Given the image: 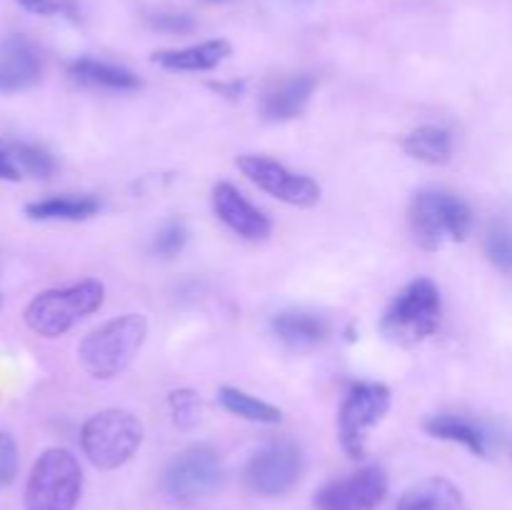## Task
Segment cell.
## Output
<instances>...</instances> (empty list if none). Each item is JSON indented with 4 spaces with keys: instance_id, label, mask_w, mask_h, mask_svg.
Segmentation results:
<instances>
[{
    "instance_id": "16",
    "label": "cell",
    "mask_w": 512,
    "mask_h": 510,
    "mask_svg": "<svg viewBox=\"0 0 512 510\" xmlns=\"http://www.w3.org/2000/svg\"><path fill=\"white\" fill-rule=\"evenodd\" d=\"M68 73L75 83L85 85V88L110 90V93H133L143 85V80L128 70L125 65L108 63L100 58H75L68 63Z\"/></svg>"
},
{
    "instance_id": "30",
    "label": "cell",
    "mask_w": 512,
    "mask_h": 510,
    "mask_svg": "<svg viewBox=\"0 0 512 510\" xmlns=\"http://www.w3.org/2000/svg\"><path fill=\"white\" fill-rule=\"evenodd\" d=\"M18 3L35 15H55L63 10L58 0H18Z\"/></svg>"
},
{
    "instance_id": "27",
    "label": "cell",
    "mask_w": 512,
    "mask_h": 510,
    "mask_svg": "<svg viewBox=\"0 0 512 510\" xmlns=\"http://www.w3.org/2000/svg\"><path fill=\"white\" fill-rule=\"evenodd\" d=\"M150 28L160 30V33H173L183 35L195 30V18L188 13H178V10H155V13H148Z\"/></svg>"
},
{
    "instance_id": "32",
    "label": "cell",
    "mask_w": 512,
    "mask_h": 510,
    "mask_svg": "<svg viewBox=\"0 0 512 510\" xmlns=\"http://www.w3.org/2000/svg\"><path fill=\"white\" fill-rule=\"evenodd\" d=\"M0 308H3V290H0Z\"/></svg>"
},
{
    "instance_id": "5",
    "label": "cell",
    "mask_w": 512,
    "mask_h": 510,
    "mask_svg": "<svg viewBox=\"0 0 512 510\" xmlns=\"http://www.w3.org/2000/svg\"><path fill=\"white\" fill-rule=\"evenodd\" d=\"M145 428L135 413L108 408L90 415L80 428V448L98 470H115L133 460L143 445Z\"/></svg>"
},
{
    "instance_id": "22",
    "label": "cell",
    "mask_w": 512,
    "mask_h": 510,
    "mask_svg": "<svg viewBox=\"0 0 512 510\" xmlns=\"http://www.w3.org/2000/svg\"><path fill=\"white\" fill-rule=\"evenodd\" d=\"M218 403L223 405L230 415L250 420V423L278 425L280 420H283V410H280L278 405L255 398V395L245 393V390L240 388H233V385H223V388L218 390Z\"/></svg>"
},
{
    "instance_id": "13",
    "label": "cell",
    "mask_w": 512,
    "mask_h": 510,
    "mask_svg": "<svg viewBox=\"0 0 512 510\" xmlns=\"http://www.w3.org/2000/svg\"><path fill=\"white\" fill-rule=\"evenodd\" d=\"M43 78L40 48L23 33L0 40V93H20Z\"/></svg>"
},
{
    "instance_id": "12",
    "label": "cell",
    "mask_w": 512,
    "mask_h": 510,
    "mask_svg": "<svg viewBox=\"0 0 512 510\" xmlns=\"http://www.w3.org/2000/svg\"><path fill=\"white\" fill-rule=\"evenodd\" d=\"M210 203H213V213L218 215L220 223L243 240L260 243V240H268L270 233H273V220L258 205L250 203L228 180H220V183L213 185Z\"/></svg>"
},
{
    "instance_id": "1",
    "label": "cell",
    "mask_w": 512,
    "mask_h": 510,
    "mask_svg": "<svg viewBox=\"0 0 512 510\" xmlns=\"http://www.w3.org/2000/svg\"><path fill=\"white\" fill-rule=\"evenodd\" d=\"M148 338V318L143 313H123L90 330L78 345L80 365L95 380H113L128 368Z\"/></svg>"
},
{
    "instance_id": "26",
    "label": "cell",
    "mask_w": 512,
    "mask_h": 510,
    "mask_svg": "<svg viewBox=\"0 0 512 510\" xmlns=\"http://www.w3.org/2000/svg\"><path fill=\"white\" fill-rule=\"evenodd\" d=\"M485 255L503 273H512V228L498 223L485 235Z\"/></svg>"
},
{
    "instance_id": "3",
    "label": "cell",
    "mask_w": 512,
    "mask_h": 510,
    "mask_svg": "<svg viewBox=\"0 0 512 510\" xmlns=\"http://www.w3.org/2000/svg\"><path fill=\"white\" fill-rule=\"evenodd\" d=\"M443 318V293L430 278H415L395 293L380 318V333L390 340L410 348L428 340L440 328Z\"/></svg>"
},
{
    "instance_id": "31",
    "label": "cell",
    "mask_w": 512,
    "mask_h": 510,
    "mask_svg": "<svg viewBox=\"0 0 512 510\" xmlns=\"http://www.w3.org/2000/svg\"><path fill=\"white\" fill-rule=\"evenodd\" d=\"M213 88L218 90V93L228 95V98H238L245 90V83H238V80H233V83H213Z\"/></svg>"
},
{
    "instance_id": "19",
    "label": "cell",
    "mask_w": 512,
    "mask_h": 510,
    "mask_svg": "<svg viewBox=\"0 0 512 510\" xmlns=\"http://www.w3.org/2000/svg\"><path fill=\"white\" fill-rule=\"evenodd\" d=\"M100 198L88 193L80 195H50L25 205V215L40 223H78L100 213Z\"/></svg>"
},
{
    "instance_id": "8",
    "label": "cell",
    "mask_w": 512,
    "mask_h": 510,
    "mask_svg": "<svg viewBox=\"0 0 512 510\" xmlns=\"http://www.w3.org/2000/svg\"><path fill=\"white\" fill-rule=\"evenodd\" d=\"M223 458L213 445H190L163 470V493L175 503H195L223 485Z\"/></svg>"
},
{
    "instance_id": "10",
    "label": "cell",
    "mask_w": 512,
    "mask_h": 510,
    "mask_svg": "<svg viewBox=\"0 0 512 510\" xmlns=\"http://www.w3.org/2000/svg\"><path fill=\"white\" fill-rule=\"evenodd\" d=\"M238 168L253 185L263 193L273 195L280 203L295 205V208H313L320 200V183L310 175L290 170L288 165L268 158V155H240Z\"/></svg>"
},
{
    "instance_id": "29",
    "label": "cell",
    "mask_w": 512,
    "mask_h": 510,
    "mask_svg": "<svg viewBox=\"0 0 512 510\" xmlns=\"http://www.w3.org/2000/svg\"><path fill=\"white\" fill-rule=\"evenodd\" d=\"M0 180H10V183H18L23 180L18 163H15L13 145L8 140H0Z\"/></svg>"
},
{
    "instance_id": "11",
    "label": "cell",
    "mask_w": 512,
    "mask_h": 510,
    "mask_svg": "<svg viewBox=\"0 0 512 510\" xmlns=\"http://www.w3.org/2000/svg\"><path fill=\"white\" fill-rule=\"evenodd\" d=\"M388 488V473L380 465H363L315 490L313 505L315 510H375L388 495Z\"/></svg>"
},
{
    "instance_id": "4",
    "label": "cell",
    "mask_w": 512,
    "mask_h": 510,
    "mask_svg": "<svg viewBox=\"0 0 512 510\" xmlns=\"http://www.w3.org/2000/svg\"><path fill=\"white\" fill-rule=\"evenodd\" d=\"M410 235L423 250L443 248L445 240L463 243L473 230V210L460 195L425 188L413 195L408 210Z\"/></svg>"
},
{
    "instance_id": "9",
    "label": "cell",
    "mask_w": 512,
    "mask_h": 510,
    "mask_svg": "<svg viewBox=\"0 0 512 510\" xmlns=\"http://www.w3.org/2000/svg\"><path fill=\"white\" fill-rule=\"evenodd\" d=\"M305 470V455L295 440L278 438L260 445L243 468V480L250 493L263 498H278L300 483Z\"/></svg>"
},
{
    "instance_id": "7",
    "label": "cell",
    "mask_w": 512,
    "mask_h": 510,
    "mask_svg": "<svg viewBox=\"0 0 512 510\" xmlns=\"http://www.w3.org/2000/svg\"><path fill=\"white\" fill-rule=\"evenodd\" d=\"M393 395L383 383H355L338 410L340 448L353 460L368 455V435L388 415Z\"/></svg>"
},
{
    "instance_id": "21",
    "label": "cell",
    "mask_w": 512,
    "mask_h": 510,
    "mask_svg": "<svg viewBox=\"0 0 512 510\" xmlns=\"http://www.w3.org/2000/svg\"><path fill=\"white\" fill-rule=\"evenodd\" d=\"M403 150L420 163L445 165L453 158V133L443 125H420L405 135Z\"/></svg>"
},
{
    "instance_id": "18",
    "label": "cell",
    "mask_w": 512,
    "mask_h": 510,
    "mask_svg": "<svg viewBox=\"0 0 512 510\" xmlns=\"http://www.w3.org/2000/svg\"><path fill=\"white\" fill-rule=\"evenodd\" d=\"M233 45L225 38L203 40L198 45H188V48H173V50H158L153 53V63L165 70H180V73H200V70L218 68L223 60L230 58Z\"/></svg>"
},
{
    "instance_id": "2",
    "label": "cell",
    "mask_w": 512,
    "mask_h": 510,
    "mask_svg": "<svg viewBox=\"0 0 512 510\" xmlns=\"http://www.w3.org/2000/svg\"><path fill=\"white\" fill-rule=\"evenodd\" d=\"M105 303V285L95 278H85L80 283L50 288L35 295L25 305V325L40 338H60L70 328L98 313Z\"/></svg>"
},
{
    "instance_id": "15",
    "label": "cell",
    "mask_w": 512,
    "mask_h": 510,
    "mask_svg": "<svg viewBox=\"0 0 512 510\" xmlns=\"http://www.w3.org/2000/svg\"><path fill=\"white\" fill-rule=\"evenodd\" d=\"M270 330L288 348L310 350L328 340L330 323L313 310H280L270 318Z\"/></svg>"
},
{
    "instance_id": "6",
    "label": "cell",
    "mask_w": 512,
    "mask_h": 510,
    "mask_svg": "<svg viewBox=\"0 0 512 510\" xmlns=\"http://www.w3.org/2000/svg\"><path fill=\"white\" fill-rule=\"evenodd\" d=\"M83 493V468L65 448L38 455L25 483V510H75Z\"/></svg>"
},
{
    "instance_id": "17",
    "label": "cell",
    "mask_w": 512,
    "mask_h": 510,
    "mask_svg": "<svg viewBox=\"0 0 512 510\" xmlns=\"http://www.w3.org/2000/svg\"><path fill=\"white\" fill-rule=\"evenodd\" d=\"M425 433L448 443L465 445L473 455L485 458L490 453V433L483 423L460 413H435L425 420Z\"/></svg>"
},
{
    "instance_id": "24",
    "label": "cell",
    "mask_w": 512,
    "mask_h": 510,
    "mask_svg": "<svg viewBox=\"0 0 512 510\" xmlns=\"http://www.w3.org/2000/svg\"><path fill=\"white\" fill-rule=\"evenodd\" d=\"M188 238H190V230L188 225H185V220L173 218L168 220V223L160 225L158 233L153 235L150 250H153V255H158V258L173 260L183 253L185 245H188Z\"/></svg>"
},
{
    "instance_id": "28",
    "label": "cell",
    "mask_w": 512,
    "mask_h": 510,
    "mask_svg": "<svg viewBox=\"0 0 512 510\" xmlns=\"http://www.w3.org/2000/svg\"><path fill=\"white\" fill-rule=\"evenodd\" d=\"M20 455H18V443L10 433L0 430V490L8 488L10 483L18 475Z\"/></svg>"
},
{
    "instance_id": "33",
    "label": "cell",
    "mask_w": 512,
    "mask_h": 510,
    "mask_svg": "<svg viewBox=\"0 0 512 510\" xmlns=\"http://www.w3.org/2000/svg\"><path fill=\"white\" fill-rule=\"evenodd\" d=\"M210 3H218V0H210Z\"/></svg>"
},
{
    "instance_id": "14",
    "label": "cell",
    "mask_w": 512,
    "mask_h": 510,
    "mask_svg": "<svg viewBox=\"0 0 512 510\" xmlns=\"http://www.w3.org/2000/svg\"><path fill=\"white\" fill-rule=\"evenodd\" d=\"M315 78L310 73H298L270 85L260 98V115L268 123H288L305 113L315 93Z\"/></svg>"
},
{
    "instance_id": "23",
    "label": "cell",
    "mask_w": 512,
    "mask_h": 510,
    "mask_svg": "<svg viewBox=\"0 0 512 510\" xmlns=\"http://www.w3.org/2000/svg\"><path fill=\"white\" fill-rule=\"evenodd\" d=\"M10 145H13L15 163H18L23 178L25 175H28V178H35V180L53 178L58 163H55V158L43 148V145L20 143V140L18 143H10Z\"/></svg>"
},
{
    "instance_id": "25",
    "label": "cell",
    "mask_w": 512,
    "mask_h": 510,
    "mask_svg": "<svg viewBox=\"0 0 512 510\" xmlns=\"http://www.w3.org/2000/svg\"><path fill=\"white\" fill-rule=\"evenodd\" d=\"M168 408L170 418L180 430L195 428L200 423V415H203V403H200V395L193 388L173 390L168 395Z\"/></svg>"
},
{
    "instance_id": "20",
    "label": "cell",
    "mask_w": 512,
    "mask_h": 510,
    "mask_svg": "<svg viewBox=\"0 0 512 510\" xmlns=\"http://www.w3.org/2000/svg\"><path fill=\"white\" fill-rule=\"evenodd\" d=\"M395 510H468L458 485L448 478H425L410 485L398 500Z\"/></svg>"
}]
</instances>
